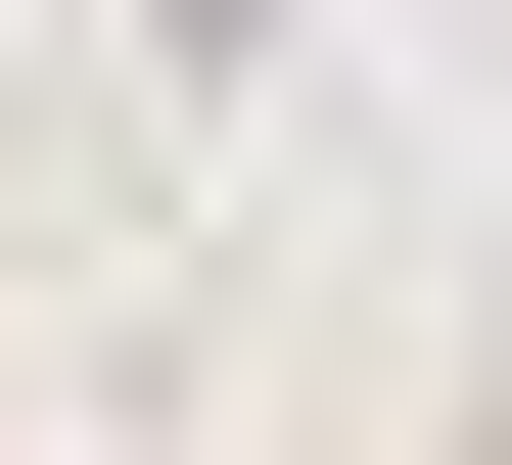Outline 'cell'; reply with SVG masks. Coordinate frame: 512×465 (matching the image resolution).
<instances>
[{
  "mask_svg": "<svg viewBox=\"0 0 512 465\" xmlns=\"http://www.w3.org/2000/svg\"><path fill=\"white\" fill-rule=\"evenodd\" d=\"M187 47H233V0H187Z\"/></svg>",
  "mask_w": 512,
  "mask_h": 465,
  "instance_id": "obj_1",
  "label": "cell"
}]
</instances>
